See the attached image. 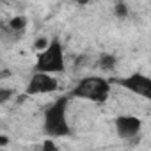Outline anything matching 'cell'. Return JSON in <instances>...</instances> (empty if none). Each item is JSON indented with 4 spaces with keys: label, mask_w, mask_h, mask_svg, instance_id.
<instances>
[{
    "label": "cell",
    "mask_w": 151,
    "mask_h": 151,
    "mask_svg": "<svg viewBox=\"0 0 151 151\" xmlns=\"http://www.w3.org/2000/svg\"><path fill=\"white\" fill-rule=\"evenodd\" d=\"M66 107L68 100L59 98L55 103H52L45 112V133L48 137H68L71 133L68 119H66Z\"/></svg>",
    "instance_id": "6da1fadb"
},
{
    "label": "cell",
    "mask_w": 151,
    "mask_h": 151,
    "mask_svg": "<svg viewBox=\"0 0 151 151\" xmlns=\"http://www.w3.org/2000/svg\"><path fill=\"white\" fill-rule=\"evenodd\" d=\"M36 71H43V73H62L64 71V50L59 39H53L46 45V48H43V52L37 57L36 62Z\"/></svg>",
    "instance_id": "7a4b0ae2"
},
{
    "label": "cell",
    "mask_w": 151,
    "mask_h": 151,
    "mask_svg": "<svg viewBox=\"0 0 151 151\" xmlns=\"http://www.w3.org/2000/svg\"><path fill=\"white\" fill-rule=\"evenodd\" d=\"M109 93H110V84L100 77H87L80 80V84L73 89V94L77 98H84L96 103L105 101L109 98Z\"/></svg>",
    "instance_id": "3957f363"
},
{
    "label": "cell",
    "mask_w": 151,
    "mask_h": 151,
    "mask_svg": "<svg viewBox=\"0 0 151 151\" xmlns=\"http://www.w3.org/2000/svg\"><path fill=\"white\" fill-rule=\"evenodd\" d=\"M59 89V80L50 73H43V71H36L30 80L29 86L25 89V93L29 96H36V94H46V93H55Z\"/></svg>",
    "instance_id": "277c9868"
},
{
    "label": "cell",
    "mask_w": 151,
    "mask_h": 151,
    "mask_svg": "<svg viewBox=\"0 0 151 151\" xmlns=\"http://www.w3.org/2000/svg\"><path fill=\"white\" fill-rule=\"evenodd\" d=\"M117 84L123 86L124 89L132 91L133 94H139L142 98H151V80L146 75L133 73V75H130V77H126L123 80H117Z\"/></svg>",
    "instance_id": "5b68a950"
},
{
    "label": "cell",
    "mask_w": 151,
    "mask_h": 151,
    "mask_svg": "<svg viewBox=\"0 0 151 151\" xmlns=\"http://www.w3.org/2000/svg\"><path fill=\"white\" fill-rule=\"evenodd\" d=\"M140 128H142V121L135 116H121V117L116 119L117 135L123 137V139H130V137L139 135Z\"/></svg>",
    "instance_id": "8992f818"
},
{
    "label": "cell",
    "mask_w": 151,
    "mask_h": 151,
    "mask_svg": "<svg viewBox=\"0 0 151 151\" xmlns=\"http://www.w3.org/2000/svg\"><path fill=\"white\" fill-rule=\"evenodd\" d=\"M114 64H116V57L114 55H101V59H100V68H103V69H112L114 68Z\"/></svg>",
    "instance_id": "52a82bcc"
},
{
    "label": "cell",
    "mask_w": 151,
    "mask_h": 151,
    "mask_svg": "<svg viewBox=\"0 0 151 151\" xmlns=\"http://www.w3.org/2000/svg\"><path fill=\"white\" fill-rule=\"evenodd\" d=\"M9 29H13V30H23L25 29V18H22V16L13 18L9 22Z\"/></svg>",
    "instance_id": "ba28073f"
},
{
    "label": "cell",
    "mask_w": 151,
    "mask_h": 151,
    "mask_svg": "<svg viewBox=\"0 0 151 151\" xmlns=\"http://www.w3.org/2000/svg\"><path fill=\"white\" fill-rule=\"evenodd\" d=\"M11 96H13L11 89H2V87H0V105L6 103L7 100H11Z\"/></svg>",
    "instance_id": "9c48e42d"
},
{
    "label": "cell",
    "mask_w": 151,
    "mask_h": 151,
    "mask_svg": "<svg viewBox=\"0 0 151 151\" xmlns=\"http://www.w3.org/2000/svg\"><path fill=\"white\" fill-rule=\"evenodd\" d=\"M116 13H117L119 16H126V13H128V11H126V6H124V4H119V6L116 7Z\"/></svg>",
    "instance_id": "30bf717a"
},
{
    "label": "cell",
    "mask_w": 151,
    "mask_h": 151,
    "mask_svg": "<svg viewBox=\"0 0 151 151\" xmlns=\"http://www.w3.org/2000/svg\"><path fill=\"white\" fill-rule=\"evenodd\" d=\"M46 45H48V41H46V39H39V41H36V48H37V50L46 48Z\"/></svg>",
    "instance_id": "8fae6325"
},
{
    "label": "cell",
    "mask_w": 151,
    "mask_h": 151,
    "mask_svg": "<svg viewBox=\"0 0 151 151\" xmlns=\"http://www.w3.org/2000/svg\"><path fill=\"white\" fill-rule=\"evenodd\" d=\"M43 147H45V149H55V144H53L52 140H46V142L43 144Z\"/></svg>",
    "instance_id": "7c38bea8"
},
{
    "label": "cell",
    "mask_w": 151,
    "mask_h": 151,
    "mask_svg": "<svg viewBox=\"0 0 151 151\" xmlns=\"http://www.w3.org/2000/svg\"><path fill=\"white\" fill-rule=\"evenodd\" d=\"M9 142V139L6 137V135H0V146H4V144H7Z\"/></svg>",
    "instance_id": "4fadbf2b"
},
{
    "label": "cell",
    "mask_w": 151,
    "mask_h": 151,
    "mask_svg": "<svg viewBox=\"0 0 151 151\" xmlns=\"http://www.w3.org/2000/svg\"><path fill=\"white\" fill-rule=\"evenodd\" d=\"M77 2H78V4H87L89 0H77Z\"/></svg>",
    "instance_id": "5bb4252c"
}]
</instances>
